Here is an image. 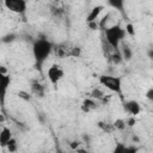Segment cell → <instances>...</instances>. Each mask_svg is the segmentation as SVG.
I'll use <instances>...</instances> for the list:
<instances>
[{
	"instance_id": "obj_19",
	"label": "cell",
	"mask_w": 153,
	"mask_h": 153,
	"mask_svg": "<svg viewBox=\"0 0 153 153\" xmlns=\"http://www.w3.org/2000/svg\"><path fill=\"white\" fill-rule=\"evenodd\" d=\"M98 126H99L104 131H106V133H111L112 130H115L114 124H108V123H105V122H99Z\"/></svg>"
},
{
	"instance_id": "obj_16",
	"label": "cell",
	"mask_w": 153,
	"mask_h": 153,
	"mask_svg": "<svg viewBox=\"0 0 153 153\" xmlns=\"http://www.w3.org/2000/svg\"><path fill=\"white\" fill-rule=\"evenodd\" d=\"M114 128H115V130L117 129V130H123L126 127H127V123H126V120H122V118H118V120H116L114 123Z\"/></svg>"
},
{
	"instance_id": "obj_20",
	"label": "cell",
	"mask_w": 153,
	"mask_h": 153,
	"mask_svg": "<svg viewBox=\"0 0 153 153\" xmlns=\"http://www.w3.org/2000/svg\"><path fill=\"white\" fill-rule=\"evenodd\" d=\"M124 29H126V32H127V35H129V36H134V35H135V30H134V26H133V24H127Z\"/></svg>"
},
{
	"instance_id": "obj_2",
	"label": "cell",
	"mask_w": 153,
	"mask_h": 153,
	"mask_svg": "<svg viewBox=\"0 0 153 153\" xmlns=\"http://www.w3.org/2000/svg\"><path fill=\"white\" fill-rule=\"evenodd\" d=\"M54 44L45 38H37L32 44V55L37 65H42L54 50Z\"/></svg>"
},
{
	"instance_id": "obj_7",
	"label": "cell",
	"mask_w": 153,
	"mask_h": 153,
	"mask_svg": "<svg viewBox=\"0 0 153 153\" xmlns=\"http://www.w3.org/2000/svg\"><path fill=\"white\" fill-rule=\"evenodd\" d=\"M139 148L134 145H126L123 142H117L112 149V153H137Z\"/></svg>"
},
{
	"instance_id": "obj_11",
	"label": "cell",
	"mask_w": 153,
	"mask_h": 153,
	"mask_svg": "<svg viewBox=\"0 0 153 153\" xmlns=\"http://www.w3.org/2000/svg\"><path fill=\"white\" fill-rule=\"evenodd\" d=\"M31 92L36 96V97H44V86L42 84H39L38 81H32L31 82Z\"/></svg>"
},
{
	"instance_id": "obj_8",
	"label": "cell",
	"mask_w": 153,
	"mask_h": 153,
	"mask_svg": "<svg viewBox=\"0 0 153 153\" xmlns=\"http://www.w3.org/2000/svg\"><path fill=\"white\" fill-rule=\"evenodd\" d=\"M13 139V134H12V130L8 128V127H5L2 126L1 128V131H0V145L2 148H6L7 143Z\"/></svg>"
},
{
	"instance_id": "obj_9",
	"label": "cell",
	"mask_w": 153,
	"mask_h": 153,
	"mask_svg": "<svg viewBox=\"0 0 153 153\" xmlns=\"http://www.w3.org/2000/svg\"><path fill=\"white\" fill-rule=\"evenodd\" d=\"M97 108H98V102L94 100V99H92L91 97H90V98H86V99L82 102V104H81V110H82L84 112L93 111V110H96Z\"/></svg>"
},
{
	"instance_id": "obj_15",
	"label": "cell",
	"mask_w": 153,
	"mask_h": 153,
	"mask_svg": "<svg viewBox=\"0 0 153 153\" xmlns=\"http://www.w3.org/2000/svg\"><path fill=\"white\" fill-rule=\"evenodd\" d=\"M91 98L94 99V100H97V102H99V100H103L105 98V96H104L103 91H100L99 88H94L91 92Z\"/></svg>"
},
{
	"instance_id": "obj_21",
	"label": "cell",
	"mask_w": 153,
	"mask_h": 153,
	"mask_svg": "<svg viewBox=\"0 0 153 153\" xmlns=\"http://www.w3.org/2000/svg\"><path fill=\"white\" fill-rule=\"evenodd\" d=\"M145 97H146L149 102H152V103H153V86H152V87H149V88L146 91Z\"/></svg>"
},
{
	"instance_id": "obj_24",
	"label": "cell",
	"mask_w": 153,
	"mask_h": 153,
	"mask_svg": "<svg viewBox=\"0 0 153 153\" xmlns=\"http://www.w3.org/2000/svg\"><path fill=\"white\" fill-rule=\"evenodd\" d=\"M126 123H127V126H129V127H134L135 126V123H136V121H135V118L134 117H129L128 120H126Z\"/></svg>"
},
{
	"instance_id": "obj_23",
	"label": "cell",
	"mask_w": 153,
	"mask_h": 153,
	"mask_svg": "<svg viewBox=\"0 0 153 153\" xmlns=\"http://www.w3.org/2000/svg\"><path fill=\"white\" fill-rule=\"evenodd\" d=\"M18 96H19L20 98L25 99V100H29V99H30V93H27V92H24V91H20V92L18 93Z\"/></svg>"
},
{
	"instance_id": "obj_10",
	"label": "cell",
	"mask_w": 153,
	"mask_h": 153,
	"mask_svg": "<svg viewBox=\"0 0 153 153\" xmlns=\"http://www.w3.org/2000/svg\"><path fill=\"white\" fill-rule=\"evenodd\" d=\"M103 10H104V6H102V5L93 7V8L90 11V13L87 14V17H86V22H87V24H88V23H93V22H96V19H98V17H99V14H100V12H102Z\"/></svg>"
},
{
	"instance_id": "obj_12",
	"label": "cell",
	"mask_w": 153,
	"mask_h": 153,
	"mask_svg": "<svg viewBox=\"0 0 153 153\" xmlns=\"http://www.w3.org/2000/svg\"><path fill=\"white\" fill-rule=\"evenodd\" d=\"M0 80H1V88H2V100L5 98V94H6V90L7 87L10 86V82H11V78L7 75V74H1L0 75Z\"/></svg>"
},
{
	"instance_id": "obj_17",
	"label": "cell",
	"mask_w": 153,
	"mask_h": 153,
	"mask_svg": "<svg viewBox=\"0 0 153 153\" xmlns=\"http://www.w3.org/2000/svg\"><path fill=\"white\" fill-rule=\"evenodd\" d=\"M6 148H7V151L10 152V153H14L16 151H17V148H18V145H17V140L13 137L8 143H7V146H6Z\"/></svg>"
},
{
	"instance_id": "obj_5",
	"label": "cell",
	"mask_w": 153,
	"mask_h": 153,
	"mask_svg": "<svg viewBox=\"0 0 153 153\" xmlns=\"http://www.w3.org/2000/svg\"><path fill=\"white\" fill-rule=\"evenodd\" d=\"M4 6L13 12V13H17V14H23L26 12V8H27V4L25 0H5L4 1Z\"/></svg>"
},
{
	"instance_id": "obj_22",
	"label": "cell",
	"mask_w": 153,
	"mask_h": 153,
	"mask_svg": "<svg viewBox=\"0 0 153 153\" xmlns=\"http://www.w3.org/2000/svg\"><path fill=\"white\" fill-rule=\"evenodd\" d=\"M80 145H81V141H78V140H74L69 143V147L73 149V151H76L78 148H80Z\"/></svg>"
},
{
	"instance_id": "obj_13",
	"label": "cell",
	"mask_w": 153,
	"mask_h": 153,
	"mask_svg": "<svg viewBox=\"0 0 153 153\" xmlns=\"http://www.w3.org/2000/svg\"><path fill=\"white\" fill-rule=\"evenodd\" d=\"M120 51H121V54H122V57H123V60H126V61H129V60L131 59L133 51H131V49H130V48H129L127 44L122 43V44H121V49H120Z\"/></svg>"
},
{
	"instance_id": "obj_4",
	"label": "cell",
	"mask_w": 153,
	"mask_h": 153,
	"mask_svg": "<svg viewBox=\"0 0 153 153\" xmlns=\"http://www.w3.org/2000/svg\"><path fill=\"white\" fill-rule=\"evenodd\" d=\"M63 76H65V72L60 65L54 63L47 69V78H48L49 82L54 86H56L63 79Z\"/></svg>"
},
{
	"instance_id": "obj_6",
	"label": "cell",
	"mask_w": 153,
	"mask_h": 153,
	"mask_svg": "<svg viewBox=\"0 0 153 153\" xmlns=\"http://www.w3.org/2000/svg\"><path fill=\"white\" fill-rule=\"evenodd\" d=\"M123 110L131 117H135L137 116L140 112H141V105L137 100L135 99H130V100H127L123 103Z\"/></svg>"
},
{
	"instance_id": "obj_3",
	"label": "cell",
	"mask_w": 153,
	"mask_h": 153,
	"mask_svg": "<svg viewBox=\"0 0 153 153\" xmlns=\"http://www.w3.org/2000/svg\"><path fill=\"white\" fill-rule=\"evenodd\" d=\"M99 84L114 93H122V78L110 74H102L99 76Z\"/></svg>"
},
{
	"instance_id": "obj_25",
	"label": "cell",
	"mask_w": 153,
	"mask_h": 153,
	"mask_svg": "<svg viewBox=\"0 0 153 153\" xmlns=\"http://www.w3.org/2000/svg\"><path fill=\"white\" fill-rule=\"evenodd\" d=\"M75 152H76V153H90V151H88V149H86V148H81V147H80V148H78Z\"/></svg>"
},
{
	"instance_id": "obj_26",
	"label": "cell",
	"mask_w": 153,
	"mask_h": 153,
	"mask_svg": "<svg viewBox=\"0 0 153 153\" xmlns=\"http://www.w3.org/2000/svg\"><path fill=\"white\" fill-rule=\"evenodd\" d=\"M147 54H148V57L153 60V48H152V49H149V50L147 51Z\"/></svg>"
},
{
	"instance_id": "obj_14",
	"label": "cell",
	"mask_w": 153,
	"mask_h": 153,
	"mask_svg": "<svg viewBox=\"0 0 153 153\" xmlns=\"http://www.w3.org/2000/svg\"><path fill=\"white\" fill-rule=\"evenodd\" d=\"M110 59H111V61H112L115 65H120V63L123 61V57H122V54H121L120 49L114 50L112 54H111V56H110Z\"/></svg>"
},
{
	"instance_id": "obj_1",
	"label": "cell",
	"mask_w": 153,
	"mask_h": 153,
	"mask_svg": "<svg viewBox=\"0 0 153 153\" xmlns=\"http://www.w3.org/2000/svg\"><path fill=\"white\" fill-rule=\"evenodd\" d=\"M126 35H127L126 29L122 27V26L118 25V24H112V25L108 26V27L104 30L105 41H106L108 45H109L110 48H112L114 50L120 49L121 44L123 43V39H124Z\"/></svg>"
},
{
	"instance_id": "obj_18",
	"label": "cell",
	"mask_w": 153,
	"mask_h": 153,
	"mask_svg": "<svg viewBox=\"0 0 153 153\" xmlns=\"http://www.w3.org/2000/svg\"><path fill=\"white\" fill-rule=\"evenodd\" d=\"M112 8H115V10H122L123 8V5H124V2L123 1H121V0H115V1H109L108 2Z\"/></svg>"
},
{
	"instance_id": "obj_27",
	"label": "cell",
	"mask_w": 153,
	"mask_h": 153,
	"mask_svg": "<svg viewBox=\"0 0 153 153\" xmlns=\"http://www.w3.org/2000/svg\"><path fill=\"white\" fill-rule=\"evenodd\" d=\"M57 153H63L62 151H60V149H57Z\"/></svg>"
}]
</instances>
